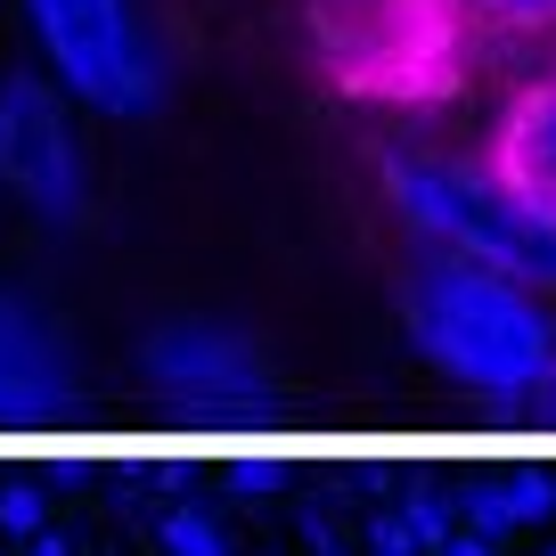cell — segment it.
<instances>
[{"label":"cell","instance_id":"11","mask_svg":"<svg viewBox=\"0 0 556 556\" xmlns=\"http://www.w3.org/2000/svg\"><path fill=\"white\" fill-rule=\"evenodd\" d=\"M434 556H500V540H491V532H451Z\"/></svg>","mask_w":556,"mask_h":556},{"label":"cell","instance_id":"6","mask_svg":"<svg viewBox=\"0 0 556 556\" xmlns=\"http://www.w3.org/2000/svg\"><path fill=\"white\" fill-rule=\"evenodd\" d=\"M74 401V352L25 287H0V417H50Z\"/></svg>","mask_w":556,"mask_h":556},{"label":"cell","instance_id":"12","mask_svg":"<svg viewBox=\"0 0 556 556\" xmlns=\"http://www.w3.org/2000/svg\"><path fill=\"white\" fill-rule=\"evenodd\" d=\"M25 556H74V548H66V532H34V540H25Z\"/></svg>","mask_w":556,"mask_h":556},{"label":"cell","instance_id":"3","mask_svg":"<svg viewBox=\"0 0 556 556\" xmlns=\"http://www.w3.org/2000/svg\"><path fill=\"white\" fill-rule=\"evenodd\" d=\"M41 74L106 123H139L164 99V41L139 0H17Z\"/></svg>","mask_w":556,"mask_h":556},{"label":"cell","instance_id":"7","mask_svg":"<svg viewBox=\"0 0 556 556\" xmlns=\"http://www.w3.org/2000/svg\"><path fill=\"white\" fill-rule=\"evenodd\" d=\"M491 164L507 173V189L523 205H540L556 222V74L507 99L500 131H491Z\"/></svg>","mask_w":556,"mask_h":556},{"label":"cell","instance_id":"9","mask_svg":"<svg viewBox=\"0 0 556 556\" xmlns=\"http://www.w3.org/2000/svg\"><path fill=\"white\" fill-rule=\"evenodd\" d=\"M467 9L507 34H556V0H467Z\"/></svg>","mask_w":556,"mask_h":556},{"label":"cell","instance_id":"1","mask_svg":"<svg viewBox=\"0 0 556 556\" xmlns=\"http://www.w3.org/2000/svg\"><path fill=\"white\" fill-rule=\"evenodd\" d=\"M409 344L417 361L451 377L458 393L500 401V409H540L556 401V312L540 287L483 262H434L409 278Z\"/></svg>","mask_w":556,"mask_h":556},{"label":"cell","instance_id":"10","mask_svg":"<svg viewBox=\"0 0 556 556\" xmlns=\"http://www.w3.org/2000/svg\"><path fill=\"white\" fill-rule=\"evenodd\" d=\"M0 532H9V540L50 532V507H41V491H34V483H9V491H0Z\"/></svg>","mask_w":556,"mask_h":556},{"label":"cell","instance_id":"8","mask_svg":"<svg viewBox=\"0 0 556 556\" xmlns=\"http://www.w3.org/2000/svg\"><path fill=\"white\" fill-rule=\"evenodd\" d=\"M164 556H229V532L205 516V507H173V516L156 523Z\"/></svg>","mask_w":556,"mask_h":556},{"label":"cell","instance_id":"2","mask_svg":"<svg viewBox=\"0 0 556 556\" xmlns=\"http://www.w3.org/2000/svg\"><path fill=\"white\" fill-rule=\"evenodd\" d=\"M377 180L401 229L434 262H483V270H507L540 295H556V222L523 205L491 156L475 164L451 148H384Z\"/></svg>","mask_w":556,"mask_h":556},{"label":"cell","instance_id":"4","mask_svg":"<svg viewBox=\"0 0 556 556\" xmlns=\"http://www.w3.org/2000/svg\"><path fill=\"white\" fill-rule=\"evenodd\" d=\"M90 106L58 90L41 66L0 74V197L25 222L74 229L90 213Z\"/></svg>","mask_w":556,"mask_h":556},{"label":"cell","instance_id":"5","mask_svg":"<svg viewBox=\"0 0 556 556\" xmlns=\"http://www.w3.org/2000/svg\"><path fill=\"white\" fill-rule=\"evenodd\" d=\"M139 377L156 384L173 409H254L270 393V361L254 352V336L222 328V319H173L139 344Z\"/></svg>","mask_w":556,"mask_h":556}]
</instances>
